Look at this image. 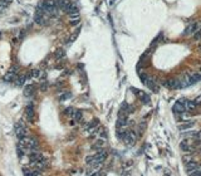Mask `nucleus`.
<instances>
[{
	"label": "nucleus",
	"instance_id": "2",
	"mask_svg": "<svg viewBox=\"0 0 201 176\" xmlns=\"http://www.w3.org/2000/svg\"><path fill=\"white\" fill-rule=\"evenodd\" d=\"M14 132H15L16 136L22 140V139H24V137H26L28 130H26V127L24 126L23 122H19V123H15V126H14Z\"/></svg>",
	"mask_w": 201,
	"mask_h": 176
},
{
	"label": "nucleus",
	"instance_id": "15",
	"mask_svg": "<svg viewBox=\"0 0 201 176\" xmlns=\"http://www.w3.org/2000/svg\"><path fill=\"white\" fill-rule=\"evenodd\" d=\"M71 5H72V3L69 1V0H58L57 1V6L62 8L64 12H68V9L71 8Z\"/></svg>",
	"mask_w": 201,
	"mask_h": 176
},
{
	"label": "nucleus",
	"instance_id": "34",
	"mask_svg": "<svg viewBox=\"0 0 201 176\" xmlns=\"http://www.w3.org/2000/svg\"><path fill=\"white\" fill-rule=\"evenodd\" d=\"M165 176H171V175H168V174H166V175H165Z\"/></svg>",
	"mask_w": 201,
	"mask_h": 176
},
{
	"label": "nucleus",
	"instance_id": "4",
	"mask_svg": "<svg viewBox=\"0 0 201 176\" xmlns=\"http://www.w3.org/2000/svg\"><path fill=\"white\" fill-rule=\"evenodd\" d=\"M185 103H186V99H179L177 102L175 103L174 106V112L176 115H183L186 111V107H185Z\"/></svg>",
	"mask_w": 201,
	"mask_h": 176
},
{
	"label": "nucleus",
	"instance_id": "12",
	"mask_svg": "<svg viewBox=\"0 0 201 176\" xmlns=\"http://www.w3.org/2000/svg\"><path fill=\"white\" fill-rule=\"evenodd\" d=\"M93 156H94V158H96V161H97V162H99V164H102V162L106 160L107 152H106L105 150H98V151H97V154H94V155H93Z\"/></svg>",
	"mask_w": 201,
	"mask_h": 176
},
{
	"label": "nucleus",
	"instance_id": "30",
	"mask_svg": "<svg viewBox=\"0 0 201 176\" xmlns=\"http://www.w3.org/2000/svg\"><path fill=\"white\" fill-rule=\"evenodd\" d=\"M71 93H63V94H62V97H60V101H65V99H69V98H71Z\"/></svg>",
	"mask_w": 201,
	"mask_h": 176
},
{
	"label": "nucleus",
	"instance_id": "10",
	"mask_svg": "<svg viewBox=\"0 0 201 176\" xmlns=\"http://www.w3.org/2000/svg\"><path fill=\"white\" fill-rule=\"evenodd\" d=\"M164 84H165V87L171 88V89L180 88V81H179V79H168V81H166Z\"/></svg>",
	"mask_w": 201,
	"mask_h": 176
},
{
	"label": "nucleus",
	"instance_id": "24",
	"mask_svg": "<svg viewBox=\"0 0 201 176\" xmlns=\"http://www.w3.org/2000/svg\"><path fill=\"white\" fill-rule=\"evenodd\" d=\"M185 107H186V111H194V109H196V105L194 101H186L185 103Z\"/></svg>",
	"mask_w": 201,
	"mask_h": 176
},
{
	"label": "nucleus",
	"instance_id": "21",
	"mask_svg": "<svg viewBox=\"0 0 201 176\" xmlns=\"http://www.w3.org/2000/svg\"><path fill=\"white\" fill-rule=\"evenodd\" d=\"M33 92H34V86L33 84L25 86V88H24V94H25L26 97H30V96L33 94Z\"/></svg>",
	"mask_w": 201,
	"mask_h": 176
},
{
	"label": "nucleus",
	"instance_id": "14",
	"mask_svg": "<svg viewBox=\"0 0 201 176\" xmlns=\"http://www.w3.org/2000/svg\"><path fill=\"white\" fill-rule=\"evenodd\" d=\"M133 91L137 93V94H138V98H140L141 101L145 103V105H148V103L151 102V98H150V96H147V94H146V93H145V92H141V91H136V89H133Z\"/></svg>",
	"mask_w": 201,
	"mask_h": 176
},
{
	"label": "nucleus",
	"instance_id": "8",
	"mask_svg": "<svg viewBox=\"0 0 201 176\" xmlns=\"http://www.w3.org/2000/svg\"><path fill=\"white\" fill-rule=\"evenodd\" d=\"M34 20H35V23L39 24V25H44V24H45V15H44V13L37 9L35 15H34Z\"/></svg>",
	"mask_w": 201,
	"mask_h": 176
},
{
	"label": "nucleus",
	"instance_id": "5",
	"mask_svg": "<svg viewBox=\"0 0 201 176\" xmlns=\"http://www.w3.org/2000/svg\"><path fill=\"white\" fill-rule=\"evenodd\" d=\"M123 142L128 145V146H132V145L136 142V133L133 132V131H126V133H124V137H123Z\"/></svg>",
	"mask_w": 201,
	"mask_h": 176
},
{
	"label": "nucleus",
	"instance_id": "29",
	"mask_svg": "<svg viewBox=\"0 0 201 176\" xmlns=\"http://www.w3.org/2000/svg\"><path fill=\"white\" fill-rule=\"evenodd\" d=\"M74 111H75L74 108H72V107H68V108L64 111V113H65L67 116H71V117H72V116H73V113H74Z\"/></svg>",
	"mask_w": 201,
	"mask_h": 176
},
{
	"label": "nucleus",
	"instance_id": "3",
	"mask_svg": "<svg viewBox=\"0 0 201 176\" xmlns=\"http://www.w3.org/2000/svg\"><path fill=\"white\" fill-rule=\"evenodd\" d=\"M140 78H141V81L143 82V83L146 84L150 89H152L153 92H157V91H158V88H157V86H156L155 81H153V79H152L151 77H148L147 74H143V73H142V74L140 75Z\"/></svg>",
	"mask_w": 201,
	"mask_h": 176
},
{
	"label": "nucleus",
	"instance_id": "17",
	"mask_svg": "<svg viewBox=\"0 0 201 176\" xmlns=\"http://www.w3.org/2000/svg\"><path fill=\"white\" fill-rule=\"evenodd\" d=\"M25 115H26V120L29 121V122H33L34 121V108L32 105H29L25 108Z\"/></svg>",
	"mask_w": 201,
	"mask_h": 176
},
{
	"label": "nucleus",
	"instance_id": "28",
	"mask_svg": "<svg viewBox=\"0 0 201 176\" xmlns=\"http://www.w3.org/2000/svg\"><path fill=\"white\" fill-rule=\"evenodd\" d=\"M30 75H32L33 78H39L40 77V71L39 69H33L30 72Z\"/></svg>",
	"mask_w": 201,
	"mask_h": 176
},
{
	"label": "nucleus",
	"instance_id": "1",
	"mask_svg": "<svg viewBox=\"0 0 201 176\" xmlns=\"http://www.w3.org/2000/svg\"><path fill=\"white\" fill-rule=\"evenodd\" d=\"M20 142H22L24 146H25L28 148V151H32V152H34V151H38V141L34 139V137H30V136H26L24 137V139L20 140Z\"/></svg>",
	"mask_w": 201,
	"mask_h": 176
},
{
	"label": "nucleus",
	"instance_id": "18",
	"mask_svg": "<svg viewBox=\"0 0 201 176\" xmlns=\"http://www.w3.org/2000/svg\"><path fill=\"white\" fill-rule=\"evenodd\" d=\"M25 79H26V74H19V75H16V77H15L14 82H15V84L18 86V87H22V86H24Z\"/></svg>",
	"mask_w": 201,
	"mask_h": 176
},
{
	"label": "nucleus",
	"instance_id": "23",
	"mask_svg": "<svg viewBox=\"0 0 201 176\" xmlns=\"http://www.w3.org/2000/svg\"><path fill=\"white\" fill-rule=\"evenodd\" d=\"M72 117H73V118L77 121V122H81V121L83 120V113H82V111H79V109H75Z\"/></svg>",
	"mask_w": 201,
	"mask_h": 176
},
{
	"label": "nucleus",
	"instance_id": "19",
	"mask_svg": "<svg viewBox=\"0 0 201 176\" xmlns=\"http://www.w3.org/2000/svg\"><path fill=\"white\" fill-rule=\"evenodd\" d=\"M201 79V73H196V74H192V75H189V82H190V86L199 82Z\"/></svg>",
	"mask_w": 201,
	"mask_h": 176
},
{
	"label": "nucleus",
	"instance_id": "33",
	"mask_svg": "<svg viewBox=\"0 0 201 176\" xmlns=\"http://www.w3.org/2000/svg\"><path fill=\"white\" fill-rule=\"evenodd\" d=\"M3 1H5L6 4H8V3H10V1H13V0H3Z\"/></svg>",
	"mask_w": 201,
	"mask_h": 176
},
{
	"label": "nucleus",
	"instance_id": "31",
	"mask_svg": "<svg viewBox=\"0 0 201 176\" xmlns=\"http://www.w3.org/2000/svg\"><path fill=\"white\" fill-rule=\"evenodd\" d=\"M47 89H48V82H43V83L40 84V91L45 92Z\"/></svg>",
	"mask_w": 201,
	"mask_h": 176
},
{
	"label": "nucleus",
	"instance_id": "35",
	"mask_svg": "<svg viewBox=\"0 0 201 176\" xmlns=\"http://www.w3.org/2000/svg\"><path fill=\"white\" fill-rule=\"evenodd\" d=\"M0 35H1V33H0Z\"/></svg>",
	"mask_w": 201,
	"mask_h": 176
},
{
	"label": "nucleus",
	"instance_id": "32",
	"mask_svg": "<svg viewBox=\"0 0 201 176\" xmlns=\"http://www.w3.org/2000/svg\"><path fill=\"white\" fill-rule=\"evenodd\" d=\"M194 102H195V105L197 106V107H199V106H201V96H199V97H197L196 99H195V101H194Z\"/></svg>",
	"mask_w": 201,
	"mask_h": 176
},
{
	"label": "nucleus",
	"instance_id": "13",
	"mask_svg": "<svg viewBox=\"0 0 201 176\" xmlns=\"http://www.w3.org/2000/svg\"><path fill=\"white\" fill-rule=\"evenodd\" d=\"M106 142H107L106 139H100V137H97V140L94 141V143H93V147L97 148V151H98V150H103V147L106 146Z\"/></svg>",
	"mask_w": 201,
	"mask_h": 176
},
{
	"label": "nucleus",
	"instance_id": "22",
	"mask_svg": "<svg viewBox=\"0 0 201 176\" xmlns=\"http://www.w3.org/2000/svg\"><path fill=\"white\" fill-rule=\"evenodd\" d=\"M69 174L72 176H83L84 175V170H82V169H72L69 171Z\"/></svg>",
	"mask_w": 201,
	"mask_h": 176
},
{
	"label": "nucleus",
	"instance_id": "7",
	"mask_svg": "<svg viewBox=\"0 0 201 176\" xmlns=\"http://www.w3.org/2000/svg\"><path fill=\"white\" fill-rule=\"evenodd\" d=\"M116 125H117V130L123 128V127L127 125V115H126V113H123V112L120 111V116H118V118H117Z\"/></svg>",
	"mask_w": 201,
	"mask_h": 176
},
{
	"label": "nucleus",
	"instance_id": "20",
	"mask_svg": "<svg viewBox=\"0 0 201 176\" xmlns=\"http://www.w3.org/2000/svg\"><path fill=\"white\" fill-rule=\"evenodd\" d=\"M180 147H181V150H183V151H190V150H192V147L190 146V141H189V140H183V141H181V143H180Z\"/></svg>",
	"mask_w": 201,
	"mask_h": 176
},
{
	"label": "nucleus",
	"instance_id": "27",
	"mask_svg": "<svg viewBox=\"0 0 201 176\" xmlns=\"http://www.w3.org/2000/svg\"><path fill=\"white\" fill-rule=\"evenodd\" d=\"M69 20H71V24H72V25H77L81 19H79V15H78V16H71V18H69Z\"/></svg>",
	"mask_w": 201,
	"mask_h": 176
},
{
	"label": "nucleus",
	"instance_id": "9",
	"mask_svg": "<svg viewBox=\"0 0 201 176\" xmlns=\"http://www.w3.org/2000/svg\"><path fill=\"white\" fill-rule=\"evenodd\" d=\"M197 170H200V169H199V165H197L195 161H190V162L186 164V171H187L189 175L194 174V172L197 171Z\"/></svg>",
	"mask_w": 201,
	"mask_h": 176
},
{
	"label": "nucleus",
	"instance_id": "26",
	"mask_svg": "<svg viewBox=\"0 0 201 176\" xmlns=\"http://www.w3.org/2000/svg\"><path fill=\"white\" fill-rule=\"evenodd\" d=\"M55 59H62L64 57V50L63 49H57L55 50V54H54Z\"/></svg>",
	"mask_w": 201,
	"mask_h": 176
},
{
	"label": "nucleus",
	"instance_id": "25",
	"mask_svg": "<svg viewBox=\"0 0 201 176\" xmlns=\"http://www.w3.org/2000/svg\"><path fill=\"white\" fill-rule=\"evenodd\" d=\"M192 126H194V122L192 121H189V122H185V123H182V125H180L179 128L180 130H189V128H191Z\"/></svg>",
	"mask_w": 201,
	"mask_h": 176
},
{
	"label": "nucleus",
	"instance_id": "11",
	"mask_svg": "<svg viewBox=\"0 0 201 176\" xmlns=\"http://www.w3.org/2000/svg\"><path fill=\"white\" fill-rule=\"evenodd\" d=\"M30 160H32V162H45L44 156L40 152H38V151L32 152V155H30Z\"/></svg>",
	"mask_w": 201,
	"mask_h": 176
},
{
	"label": "nucleus",
	"instance_id": "6",
	"mask_svg": "<svg viewBox=\"0 0 201 176\" xmlns=\"http://www.w3.org/2000/svg\"><path fill=\"white\" fill-rule=\"evenodd\" d=\"M16 73H18V67H16V65H13V67L9 69L8 73H6L4 79L6 82H13L14 79H15V77H16Z\"/></svg>",
	"mask_w": 201,
	"mask_h": 176
},
{
	"label": "nucleus",
	"instance_id": "16",
	"mask_svg": "<svg viewBox=\"0 0 201 176\" xmlns=\"http://www.w3.org/2000/svg\"><path fill=\"white\" fill-rule=\"evenodd\" d=\"M199 28V25H197V23H191L187 25V28L185 29V32H183V34L185 35H190V34H194L196 32V29Z\"/></svg>",
	"mask_w": 201,
	"mask_h": 176
}]
</instances>
